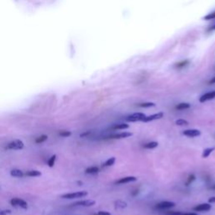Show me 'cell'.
I'll return each mask as SVG.
<instances>
[{
	"label": "cell",
	"instance_id": "6da1fadb",
	"mask_svg": "<svg viewBox=\"0 0 215 215\" xmlns=\"http://www.w3.org/2000/svg\"><path fill=\"white\" fill-rule=\"evenodd\" d=\"M87 195V192L86 191H81V192H71V193H67V194H63L62 195V198L65 199H73V198H83Z\"/></svg>",
	"mask_w": 215,
	"mask_h": 215
},
{
	"label": "cell",
	"instance_id": "7a4b0ae2",
	"mask_svg": "<svg viewBox=\"0 0 215 215\" xmlns=\"http://www.w3.org/2000/svg\"><path fill=\"white\" fill-rule=\"evenodd\" d=\"M10 204L14 207H20L21 208H24V209H26L28 207L27 203L24 200L20 199V198H12L11 201H10Z\"/></svg>",
	"mask_w": 215,
	"mask_h": 215
},
{
	"label": "cell",
	"instance_id": "3957f363",
	"mask_svg": "<svg viewBox=\"0 0 215 215\" xmlns=\"http://www.w3.org/2000/svg\"><path fill=\"white\" fill-rule=\"evenodd\" d=\"M145 116H146V115L143 113H134L126 118V120L129 122L142 121L145 118Z\"/></svg>",
	"mask_w": 215,
	"mask_h": 215
},
{
	"label": "cell",
	"instance_id": "277c9868",
	"mask_svg": "<svg viewBox=\"0 0 215 215\" xmlns=\"http://www.w3.org/2000/svg\"><path fill=\"white\" fill-rule=\"evenodd\" d=\"M24 147V142L20 141V140L12 141L7 145V149H8V150H22Z\"/></svg>",
	"mask_w": 215,
	"mask_h": 215
},
{
	"label": "cell",
	"instance_id": "5b68a950",
	"mask_svg": "<svg viewBox=\"0 0 215 215\" xmlns=\"http://www.w3.org/2000/svg\"><path fill=\"white\" fill-rule=\"evenodd\" d=\"M95 204V201L93 200H82L76 202L72 204L73 206H82V207H91Z\"/></svg>",
	"mask_w": 215,
	"mask_h": 215
},
{
	"label": "cell",
	"instance_id": "8992f818",
	"mask_svg": "<svg viewBox=\"0 0 215 215\" xmlns=\"http://www.w3.org/2000/svg\"><path fill=\"white\" fill-rule=\"evenodd\" d=\"M164 116V113L162 112H160L158 113H155L152 115H150V116H145V118L142 120L143 122H150L153 121V120H157V119H160L161 118H163Z\"/></svg>",
	"mask_w": 215,
	"mask_h": 215
},
{
	"label": "cell",
	"instance_id": "52a82bcc",
	"mask_svg": "<svg viewBox=\"0 0 215 215\" xmlns=\"http://www.w3.org/2000/svg\"><path fill=\"white\" fill-rule=\"evenodd\" d=\"M176 206V204L173 202H169V201H165V202H161L160 204H158L157 205V208L159 209H166V208H171Z\"/></svg>",
	"mask_w": 215,
	"mask_h": 215
},
{
	"label": "cell",
	"instance_id": "ba28073f",
	"mask_svg": "<svg viewBox=\"0 0 215 215\" xmlns=\"http://www.w3.org/2000/svg\"><path fill=\"white\" fill-rule=\"evenodd\" d=\"M212 208V205L209 204H202L199 205H197L196 207H193V210L196 212H204L209 211Z\"/></svg>",
	"mask_w": 215,
	"mask_h": 215
},
{
	"label": "cell",
	"instance_id": "9c48e42d",
	"mask_svg": "<svg viewBox=\"0 0 215 215\" xmlns=\"http://www.w3.org/2000/svg\"><path fill=\"white\" fill-rule=\"evenodd\" d=\"M132 135H133V134L131 132H121V133L110 134L109 138H110V139H123V138H128V137L132 136Z\"/></svg>",
	"mask_w": 215,
	"mask_h": 215
},
{
	"label": "cell",
	"instance_id": "30bf717a",
	"mask_svg": "<svg viewBox=\"0 0 215 215\" xmlns=\"http://www.w3.org/2000/svg\"><path fill=\"white\" fill-rule=\"evenodd\" d=\"M214 98H215V91H212V92L207 93L204 94L203 96H201L199 98V102L204 103L206 102V101H208V100L213 99Z\"/></svg>",
	"mask_w": 215,
	"mask_h": 215
},
{
	"label": "cell",
	"instance_id": "8fae6325",
	"mask_svg": "<svg viewBox=\"0 0 215 215\" xmlns=\"http://www.w3.org/2000/svg\"><path fill=\"white\" fill-rule=\"evenodd\" d=\"M183 134L188 137H197L199 136L201 132L198 129H187L183 131Z\"/></svg>",
	"mask_w": 215,
	"mask_h": 215
},
{
	"label": "cell",
	"instance_id": "7c38bea8",
	"mask_svg": "<svg viewBox=\"0 0 215 215\" xmlns=\"http://www.w3.org/2000/svg\"><path fill=\"white\" fill-rule=\"evenodd\" d=\"M137 180V178L135 176H125V177H122L119 180H118L115 182L116 184H125L128 183V182H135Z\"/></svg>",
	"mask_w": 215,
	"mask_h": 215
},
{
	"label": "cell",
	"instance_id": "4fadbf2b",
	"mask_svg": "<svg viewBox=\"0 0 215 215\" xmlns=\"http://www.w3.org/2000/svg\"><path fill=\"white\" fill-rule=\"evenodd\" d=\"M10 175L12 176H14V177H22L24 176V172L21 171V170H19V169H14V170H12L11 172H10Z\"/></svg>",
	"mask_w": 215,
	"mask_h": 215
},
{
	"label": "cell",
	"instance_id": "5bb4252c",
	"mask_svg": "<svg viewBox=\"0 0 215 215\" xmlns=\"http://www.w3.org/2000/svg\"><path fill=\"white\" fill-rule=\"evenodd\" d=\"M25 175L28 176H41V172L37 170H31V171L26 172Z\"/></svg>",
	"mask_w": 215,
	"mask_h": 215
},
{
	"label": "cell",
	"instance_id": "9a60e30c",
	"mask_svg": "<svg viewBox=\"0 0 215 215\" xmlns=\"http://www.w3.org/2000/svg\"><path fill=\"white\" fill-rule=\"evenodd\" d=\"M191 107V105L188 103H179L176 106V109L178 110H183V109H189Z\"/></svg>",
	"mask_w": 215,
	"mask_h": 215
},
{
	"label": "cell",
	"instance_id": "2e32d148",
	"mask_svg": "<svg viewBox=\"0 0 215 215\" xmlns=\"http://www.w3.org/2000/svg\"><path fill=\"white\" fill-rule=\"evenodd\" d=\"M158 146V142H156V141H151V142H149L147 144H145L144 145V148L145 149H154L157 148Z\"/></svg>",
	"mask_w": 215,
	"mask_h": 215
},
{
	"label": "cell",
	"instance_id": "e0dca14e",
	"mask_svg": "<svg viewBox=\"0 0 215 215\" xmlns=\"http://www.w3.org/2000/svg\"><path fill=\"white\" fill-rule=\"evenodd\" d=\"M129 128V125H127V124H119V125H113V127H112V129H128Z\"/></svg>",
	"mask_w": 215,
	"mask_h": 215
},
{
	"label": "cell",
	"instance_id": "ac0fdd59",
	"mask_svg": "<svg viewBox=\"0 0 215 215\" xmlns=\"http://www.w3.org/2000/svg\"><path fill=\"white\" fill-rule=\"evenodd\" d=\"M214 150H215L214 147H213V148L205 149V150H204V153H203V157H204V158H207V157L210 156V154H211Z\"/></svg>",
	"mask_w": 215,
	"mask_h": 215
},
{
	"label": "cell",
	"instance_id": "d6986e66",
	"mask_svg": "<svg viewBox=\"0 0 215 215\" xmlns=\"http://www.w3.org/2000/svg\"><path fill=\"white\" fill-rule=\"evenodd\" d=\"M99 169L97 166H92V167H88L86 170L87 174H95V173H98Z\"/></svg>",
	"mask_w": 215,
	"mask_h": 215
},
{
	"label": "cell",
	"instance_id": "ffe728a7",
	"mask_svg": "<svg viewBox=\"0 0 215 215\" xmlns=\"http://www.w3.org/2000/svg\"><path fill=\"white\" fill-rule=\"evenodd\" d=\"M114 162H115V157H111L103 164V166H111L114 164Z\"/></svg>",
	"mask_w": 215,
	"mask_h": 215
},
{
	"label": "cell",
	"instance_id": "44dd1931",
	"mask_svg": "<svg viewBox=\"0 0 215 215\" xmlns=\"http://www.w3.org/2000/svg\"><path fill=\"white\" fill-rule=\"evenodd\" d=\"M47 139H48L47 135H45V134H43V135H40V136H39L38 138H36V140H35V143H37V144L43 143V142H45V141H46Z\"/></svg>",
	"mask_w": 215,
	"mask_h": 215
},
{
	"label": "cell",
	"instance_id": "7402d4cb",
	"mask_svg": "<svg viewBox=\"0 0 215 215\" xmlns=\"http://www.w3.org/2000/svg\"><path fill=\"white\" fill-rule=\"evenodd\" d=\"M55 160H56V156H55V155L52 156V157L49 159V160H48V166H49L50 167H53L54 165H55Z\"/></svg>",
	"mask_w": 215,
	"mask_h": 215
},
{
	"label": "cell",
	"instance_id": "603a6c76",
	"mask_svg": "<svg viewBox=\"0 0 215 215\" xmlns=\"http://www.w3.org/2000/svg\"><path fill=\"white\" fill-rule=\"evenodd\" d=\"M138 106L141 108H150V107H155L156 104L154 103H140Z\"/></svg>",
	"mask_w": 215,
	"mask_h": 215
},
{
	"label": "cell",
	"instance_id": "cb8c5ba5",
	"mask_svg": "<svg viewBox=\"0 0 215 215\" xmlns=\"http://www.w3.org/2000/svg\"><path fill=\"white\" fill-rule=\"evenodd\" d=\"M115 204L118 208H125L127 207V204L123 201H117V202H115Z\"/></svg>",
	"mask_w": 215,
	"mask_h": 215
},
{
	"label": "cell",
	"instance_id": "d4e9b609",
	"mask_svg": "<svg viewBox=\"0 0 215 215\" xmlns=\"http://www.w3.org/2000/svg\"><path fill=\"white\" fill-rule=\"evenodd\" d=\"M188 123L187 120L185 119H177L176 121V125H179V126H184V125H188Z\"/></svg>",
	"mask_w": 215,
	"mask_h": 215
},
{
	"label": "cell",
	"instance_id": "484cf974",
	"mask_svg": "<svg viewBox=\"0 0 215 215\" xmlns=\"http://www.w3.org/2000/svg\"><path fill=\"white\" fill-rule=\"evenodd\" d=\"M59 134L61 135L62 137H68L71 135V131H68V130H62Z\"/></svg>",
	"mask_w": 215,
	"mask_h": 215
},
{
	"label": "cell",
	"instance_id": "4316f807",
	"mask_svg": "<svg viewBox=\"0 0 215 215\" xmlns=\"http://www.w3.org/2000/svg\"><path fill=\"white\" fill-rule=\"evenodd\" d=\"M215 19V12L213 13H211V14H208L207 15H206L204 18V20H211Z\"/></svg>",
	"mask_w": 215,
	"mask_h": 215
},
{
	"label": "cell",
	"instance_id": "83f0119b",
	"mask_svg": "<svg viewBox=\"0 0 215 215\" xmlns=\"http://www.w3.org/2000/svg\"><path fill=\"white\" fill-rule=\"evenodd\" d=\"M188 64V61H182V62H181L176 64V67H178V68L185 67Z\"/></svg>",
	"mask_w": 215,
	"mask_h": 215
},
{
	"label": "cell",
	"instance_id": "f1b7e54d",
	"mask_svg": "<svg viewBox=\"0 0 215 215\" xmlns=\"http://www.w3.org/2000/svg\"><path fill=\"white\" fill-rule=\"evenodd\" d=\"M194 180H195V176H194V175H191V176H188V182H187V184L191 183V182H193Z\"/></svg>",
	"mask_w": 215,
	"mask_h": 215
},
{
	"label": "cell",
	"instance_id": "f546056e",
	"mask_svg": "<svg viewBox=\"0 0 215 215\" xmlns=\"http://www.w3.org/2000/svg\"><path fill=\"white\" fill-rule=\"evenodd\" d=\"M11 213L10 210H0V215H7Z\"/></svg>",
	"mask_w": 215,
	"mask_h": 215
},
{
	"label": "cell",
	"instance_id": "4dcf8cb0",
	"mask_svg": "<svg viewBox=\"0 0 215 215\" xmlns=\"http://www.w3.org/2000/svg\"><path fill=\"white\" fill-rule=\"evenodd\" d=\"M97 215H111V213L107 211H99Z\"/></svg>",
	"mask_w": 215,
	"mask_h": 215
},
{
	"label": "cell",
	"instance_id": "1f68e13d",
	"mask_svg": "<svg viewBox=\"0 0 215 215\" xmlns=\"http://www.w3.org/2000/svg\"><path fill=\"white\" fill-rule=\"evenodd\" d=\"M208 203H209V204H213V203H215V197L210 198L208 199Z\"/></svg>",
	"mask_w": 215,
	"mask_h": 215
},
{
	"label": "cell",
	"instance_id": "d6a6232c",
	"mask_svg": "<svg viewBox=\"0 0 215 215\" xmlns=\"http://www.w3.org/2000/svg\"><path fill=\"white\" fill-rule=\"evenodd\" d=\"M91 134V131H87V132H86V133H83V134H82L80 136L81 137H85V136H87V135H88V134Z\"/></svg>",
	"mask_w": 215,
	"mask_h": 215
},
{
	"label": "cell",
	"instance_id": "836d02e7",
	"mask_svg": "<svg viewBox=\"0 0 215 215\" xmlns=\"http://www.w3.org/2000/svg\"><path fill=\"white\" fill-rule=\"evenodd\" d=\"M180 215H198L196 213H181Z\"/></svg>",
	"mask_w": 215,
	"mask_h": 215
},
{
	"label": "cell",
	"instance_id": "e575fe53",
	"mask_svg": "<svg viewBox=\"0 0 215 215\" xmlns=\"http://www.w3.org/2000/svg\"><path fill=\"white\" fill-rule=\"evenodd\" d=\"M208 83H209V84H213V83H215V77L213 78H212L211 80L208 82Z\"/></svg>",
	"mask_w": 215,
	"mask_h": 215
},
{
	"label": "cell",
	"instance_id": "d590c367",
	"mask_svg": "<svg viewBox=\"0 0 215 215\" xmlns=\"http://www.w3.org/2000/svg\"><path fill=\"white\" fill-rule=\"evenodd\" d=\"M209 30H215V25H213V27L209 29Z\"/></svg>",
	"mask_w": 215,
	"mask_h": 215
},
{
	"label": "cell",
	"instance_id": "8d00e7d4",
	"mask_svg": "<svg viewBox=\"0 0 215 215\" xmlns=\"http://www.w3.org/2000/svg\"><path fill=\"white\" fill-rule=\"evenodd\" d=\"M213 189H215V186L214 187H213Z\"/></svg>",
	"mask_w": 215,
	"mask_h": 215
}]
</instances>
